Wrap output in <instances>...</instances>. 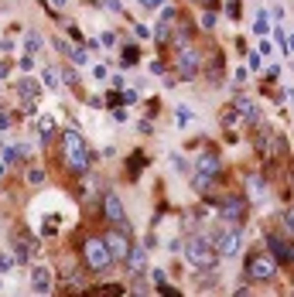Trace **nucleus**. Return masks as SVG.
I'll use <instances>...</instances> for the list:
<instances>
[{
  "mask_svg": "<svg viewBox=\"0 0 294 297\" xmlns=\"http://www.w3.org/2000/svg\"><path fill=\"white\" fill-rule=\"evenodd\" d=\"M41 85H48V89H62V72H59L55 65H48L45 75H41Z\"/></svg>",
  "mask_w": 294,
  "mask_h": 297,
  "instance_id": "5701e85b",
  "label": "nucleus"
},
{
  "mask_svg": "<svg viewBox=\"0 0 294 297\" xmlns=\"http://www.w3.org/2000/svg\"><path fill=\"white\" fill-rule=\"evenodd\" d=\"M219 120H222V127H233L239 116H236V109L233 106H222V113H219Z\"/></svg>",
  "mask_w": 294,
  "mask_h": 297,
  "instance_id": "bb28decb",
  "label": "nucleus"
},
{
  "mask_svg": "<svg viewBox=\"0 0 294 297\" xmlns=\"http://www.w3.org/2000/svg\"><path fill=\"white\" fill-rule=\"evenodd\" d=\"M175 123H178V127H188V123H192V109H188V106H178V109H175Z\"/></svg>",
  "mask_w": 294,
  "mask_h": 297,
  "instance_id": "a878e982",
  "label": "nucleus"
},
{
  "mask_svg": "<svg viewBox=\"0 0 294 297\" xmlns=\"http://www.w3.org/2000/svg\"><path fill=\"white\" fill-rule=\"evenodd\" d=\"M62 157H65V167L72 174H79V178L89 174V147H86L79 130H65L62 134Z\"/></svg>",
  "mask_w": 294,
  "mask_h": 297,
  "instance_id": "f257e3e1",
  "label": "nucleus"
},
{
  "mask_svg": "<svg viewBox=\"0 0 294 297\" xmlns=\"http://www.w3.org/2000/svg\"><path fill=\"white\" fill-rule=\"evenodd\" d=\"M157 291H161V294H164V297L178 294V287H171V284H168V280H161V284H157Z\"/></svg>",
  "mask_w": 294,
  "mask_h": 297,
  "instance_id": "f704fd0d",
  "label": "nucleus"
},
{
  "mask_svg": "<svg viewBox=\"0 0 294 297\" xmlns=\"http://www.w3.org/2000/svg\"><path fill=\"white\" fill-rule=\"evenodd\" d=\"M246 280L250 284H274L277 280V260L264 249H253L246 256Z\"/></svg>",
  "mask_w": 294,
  "mask_h": 297,
  "instance_id": "7ed1b4c3",
  "label": "nucleus"
},
{
  "mask_svg": "<svg viewBox=\"0 0 294 297\" xmlns=\"http://www.w3.org/2000/svg\"><path fill=\"white\" fill-rule=\"evenodd\" d=\"M277 48H281V55H284V58H291V45H288V34H284L281 27H277Z\"/></svg>",
  "mask_w": 294,
  "mask_h": 297,
  "instance_id": "cd10ccee",
  "label": "nucleus"
},
{
  "mask_svg": "<svg viewBox=\"0 0 294 297\" xmlns=\"http://www.w3.org/2000/svg\"><path fill=\"white\" fill-rule=\"evenodd\" d=\"M202 27H206V31L216 27V10H206V14H202Z\"/></svg>",
  "mask_w": 294,
  "mask_h": 297,
  "instance_id": "473e14b6",
  "label": "nucleus"
},
{
  "mask_svg": "<svg viewBox=\"0 0 294 297\" xmlns=\"http://www.w3.org/2000/svg\"><path fill=\"white\" fill-rule=\"evenodd\" d=\"M206 3V10H219V0H202Z\"/></svg>",
  "mask_w": 294,
  "mask_h": 297,
  "instance_id": "a18cd8bd",
  "label": "nucleus"
},
{
  "mask_svg": "<svg viewBox=\"0 0 294 297\" xmlns=\"http://www.w3.org/2000/svg\"><path fill=\"white\" fill-rule=\"evenodd\" d=\"M14 127V116L10 113H0V130H10Z\"/></svg>",
  "mask_w": 294,
  "mask_h": 297,
  "instance_id": "e433bc0d",
  "label": "nucleus"
},
{
  "mask_svg": "<svg viewBox=\"0 0 294 297\" xmlns=\"http://www.w3.org/2000/svg\"><path fill=\"white\" fill-rule=\"evenodd\" d=\"M216 284H219V273H216L212 267H209V270H195V287H199V291H212Z\"/></svg>",
  "mask_w": 294,
  "mask_h": 297,
  "instance_id": "412c9836",
  "label": "nucleus"
},
{
  "mask_svg": "<svg viewBox=\"0 0 294 297\" xmlns=\"http://www.w3.org/2000/svg\"><path fill=\"white\" fill-rule=\"evenodd\" d=\"M253 34H267V21H264V14L257 17V31H253Z\"/></svg>",
  "mask_w": 294,
  "mask_h": 297,
  "instance_id": "ea45409f",
  "label": "nucleus"
},
{
  "mask_svg": "<svg viewBox=\"0 0 294 297\" xmlns=\"http://www.w3.org/2000/svg\"><path fill=\"white\" fill-rule=\"evenodd\" d=\"M103 3H106L110 10H117V14H120V0H103Z\"/></svg>",
  "mask_w": 294,
  "mask_h": 297,
  "instance_id": "c03bdc74",
  "label": "nucleus"
},
{
  "mask_svg": "<svg viewBox=\"0 0 294 297\" xmlns=\"http://www.w3.org/2000/svg\"><path fill=\"white\" fill-rule=\"evenodd\" d=\"M10 246H14V253H10V256H14V263H34L38 249H41V246H38V239H34L24 225H17V229L10 232Z\"/></svg>",
  "mask_w": 294,
  "mask_h": 297,
  "instance_id": "6e6552de",
  "label": "nucleus"
},
{
  "mask_svg": "<svg viewBox=\"0 0 294 297\" xmlns=\"http://www.w3.org/2000/svg\"><path fill=\"white\" fill-rule=\"evenodd\" d=\"M69 34H72V41H79V45H82V31H79L75 24H69Z\"/></svg>",
  "mask_w": 294,
  "mask_h": 297,
  "instance_id": "79ce46f5",
  "label": "nucleus"
},
{
  "mask_svg": "<svg viewBox=\"0 0 294 297\" xmlns=\"http://www.w3.org/2000/svg\"><path fill=\"white\" fill-rule=\"evenodd\" d=\"M24 48H28V52H38V48H41V38H38V34H28V38H24Z\"/></svg>",
  "mask_w": 294,
  "mask_h": 297,
  "instance_id": "72a5a7b5",
  "label": "nucleus"
},
{
  "mask_svg": "<svg viewBox=\"0 0 294 297\" xmlns=\"http://www.w3.org/2000/svg\"><path fill=\"white\" fill-rule=\"evenodd\" d=\"M123 263H130V270H134V277H141L147 270V249L144 246H130V253H127V260Z\"/></svg>",
  "mask_w": 294,
  "mask_h": 297,
  "instance_id": "a211bd4d",
  "label": "nucleus"
},
{
  "mask_svg": "<svg viewBox=\"0 0 294 297\" xmlns=\"http://www.w3.org/2000/svg\"><path fill=\"white\" fill-rule=\"evenodd\" d=\"M233 109H236V116H239V120H246L250 127H257V123H260V109H257V103H253L250 96H243V92H239V96L233 99Z\"/></svg>",
  "mask_w": 294,
  "mask_h": 297,
  "instance_id": "4468645a",
  "label": "nucleus"
},
{
  "mask_svg": "<svg viewBox=\"0 0 294 297\" xmlns=\"http://www.w3.org/2000/svg\"><path fill=\"white\" fill-rule=\"evenodd\" d=\"M3 171H7V164H3V161H0V178H3Z\"/></svg>",
  "mask_w": 294,
  "mask_h": 297,
  "instance_id": "09e8293b",
  "label": "nucleus"
},
{
  "mask_svg": "<svg viewBox=\"0 0 294 297\" xmlns=\"http://www.w3.org/2000/svg\"><path fill=\"white\" fill-rule=\"evenodd\" d=\"M185 260H188L195 270H209V267L219 263V253H216V246H212L209 236H192V239L185 243Z\"/></svg>",
  "mask_w": 294,
  "mask_h": 297,
  "instance_id": "f03ea898",
  "label": "nucleus"
},
{
  "mask_svg": "<svg viewBox=\"0 0 294 297\" xmlns=\"http://www.w3.org/2000/svg\"><path fill=\"white\" fill-rule=\"evenodd\" d=\"M55 48H59V55H62V58H69L72 65H86V62H89V58H86V48H75V45H69L62 34L55 38Z\"/></svg>",
  "mask_w": 294,
  "mask_h": 297,
  "instance_id": "2eb2a0df",
  "label": "nucleus"
},
{
  "mask_svg": "<svg viewBox=\"0 0 294 297\" xmlns=\"http://www.w3.org/2000/svg\"><path fill=\"white\" fill-rule=\"evenodd\" d=\"M7 72H10V62H0V79H3Z\"/></svg>",
  "mask_w": 294,
  "mask_h": 297,
  "instance_id": "49530a36",
  "label": "nucleus"
},
{
  "mask_svg": "<svg viewBox=\"0 0 294 297\" xmlns=\"http://www.w3.org/2000/svg\"><path fill=\"white\" fill-rule=\"evenodd\" d=\"M209 202H216L222 222L243 225V219H246V198L243 195H209Z\"/></svg>",
  "mask_w": 294,
  "mask_h": 297,
  "instance_id": "0eeeda50",
  "label": "nucleus"
},
{
  "mask_svg": "<svg viewBox=\"0 0 294 297\" xmlns=\"http://www.w3.org/2000/svg\"><path fill=\"white\" fill-rule=\"evenodd\" d=\"M82 263H86V270L89 273H103V270H110V249H106V243L103 239H96V236H89V239H82Z\"/></svg>",
  "mask_w": 294,
  "mask_h": 297,
  "instance_id": "39448f33",
  "label": "nucleus"
},
{
  "mask_svg": "<svg viewBox=\"0 0 294 297\" xmlns=\"http://www.w3.org/2000/svg\"><path fill=\"white\" fill-rule=\"evenodd\" d=\"M103 219L110 225H120V229H127V212H123V205H120V198L110 191L106 198H103Z\"/></svg>",
  "mask_w": 294,
  "mask_h": 297,
  "instance_id": "ddd939ff",
  "label": "nucleus"
},
{
  "mask_svg": "<svg viewBox=\"0 0 294 297\" xmlns=\"http://www.w3.org/2000/svg\"><path fill=\"white\" fill-rule=\"evenodd\" d=\"M14 267V256L10 253H0V270H10Z\"/></svg>",
  "mask_w": 294,
  "mask_h": 297,
  "instance_id": "c9c22d12",
  "label": "nucleus"
},
{
  "mask_svg": "<svg viewBox=\"0 0 294 297\" xmlns=\"http://www.w3.org/2000/svg\"><path fill=\"white\" fill-rule=\"evenodd\" d=\"M199 72H202V55H199V48H195V45L178 48V55H175V79L192 82V79H199Z\"/></svg>",
  "mask_w": 294,
  "mask_h": 297,
  "instance_id": "423d86ee",
  "label": "nucleus"
},
{
  "mask_svg": "<svg viewBox=\"0 0 294 297\" xmlns=\"http://www.w3.org/2000/svg\"><path fill=\"white\" fill-rule=\"evenodd\" d=\"M195 174L199 178H206V181H216L222 174V161L216 150H206V154H199V161H195Z\"/></svg>",
  "mask_w": 294,
  "mask_h": 297,
  "instance_id": "f8f14e48",
  "label": "nucleus"
},
{
  "mask_svg": "<svg viewBox=\"0 0 294 297\" xmlns=\"http://www.w3.org/2000/svg\"><path fill=\"white\" fill-rule=\"evenodd\" d=\"M38 134H41V137H52V134H55V120H52V116H38Z\"/></svg>",
  "mask_w": 294,
  "mask_h": 297,
  "instance_id": "393cba45",
  "label": "nucleus"
},
{
  "mask_svg": "<svg viewBox=\"0 0 294 297\" xmlns=\"http://www.w3.org/2000/svg\"><path fill=\"white\" fill-rule=\"evenodd\" d=\"M175 21H178V17H175ZM192 38H195V24H192L188 17H181L178 27H175V41H171V45H175V48H185V45H192Z\"/></svg>",
  "mask_w": 294,
  "mask_h": 297,
  "instance_id": "f3484780",
  "label": "nucleus"
},
{
  "mask_svg": "<svg viewBox=\"0 0 294 297\" xmlns=\"http://www.w3.org/2000/svg\"><path fill=\"white\" fill-rule=\"evenodd\" d=\"M246 198H253V202H260L264 198V178H246Z\"/></svg>",
  "mask_w": 294,
  "mask_h": 297,
  "instance_id": "4be33fe9",
  "label": "nucleus"
},
{
  "mask_svg": "<svg viewBox=\"0 0 294 297\" xmlns=\"http://www.w3.org/2000/svg\"><path fill=\"white\" fill-rule=\"evenodd\" d=\"M28 181H31V185H45V171L31 164V167H28Z\"/></svg>",
  "mask_w": 294,
  "mask_h": 297,
  "instance_id": "c85d7f7f",
  "label": "nucleus"
},
{
  "mask_svg": "<svg viewBox=\"0 0 294 297\" xmlns=\"http://www.w3.org/2000/svg\"><path fill=\"white\" fill-rule=\"evenodd\" d=\"M137 3H141V7H144V10H157V7H161V3H164V0H137Z\"/></svg>",
  "mask_w": 294,
  "mask_h": 297,
  "instance_id": "4c0bfd02",
  "label": "nucleus"
},
{
  "mask_svg": "<svg viewBox=\"0 0 294 297\" xmlns=\"http://www.w3.org/2000/svg\"><path fill=\"white\" fill-rule=\"evenodd\" d=\"M277 79H281V69H277V65H274V69H267V75H264V82H277Z\"/></svg>",
  "mask_w": 294,
  "mask_h": 297,
  "instance_id": "58836bf2",
  "label": "nucleus"
},
{
  "mask_svg": "<svg viewBox=\"0 0 294 297\" xmlns=\"http://www.w3.org/2000/svg\"><path fill=\"white\" fill-rule=\"evenodd\" d=\"M171 164H175V171H181V174H185V171H188V167H185V161H181V157H178V154H175V157H171Z\"/></svg>",
  "mask_w": 294,
  "mask_h": 297,
  "instance_id": "a19ab883",
  "label": "nucleus"
},
{
  "mask_svg": "<svg viewBox=\"0 0 294 297\" xmlns=\"http://www.w3.org/2000/svg\"><path fill=\"white\" fill-rule=\"evenodd\" d=\"M17 161H21V154H17V150H14V147H3V164H7V167H14Z\"/></svg>",
  "mask_w": 294,
  "mask_h": 297,
  "instance_id": "2f4dec72",
  "label": "nucleus"
},
{
  "mask_svg": "<svg viewBox=\"0 0 294 297\" xmlns=\"http://www.w3.org/2000/svg\"><path fill=\"white\" fill-rule=\"evenodd\" d=\"M103 243H106V249H110V260L123 263V260H127V253H130V229L113 225V229L103 236Z\"/></svg>",
  "mask_w": 294,
  "mask_h": 297,
  "instance_id": "1a4fd4ad",
  "label": "nucleus"
},
{
  "mask_svg": "<svg viewBox=\"0 0 294 297\" xmlns=\"http://www.w3.org/2000/svg\"><path fill=\"white\" fill-rule=\"evenodd\" d=\"M134 34H137V38H150V27H144V24H141V27H134Z\"/></svg>",
  "mask_w": 294,
  "mask_h": 297,
  "instance_id": "37998d69",
  "label": "nucleus"
},
{
  "mask_svg": "<svg viewBox=\"0 0 294 297\" xmlns=\"http://www.w3.org/2000/svg\"><path fill=\"white\" fill-rule=\"evenodd\" d=\"M48 3H52V7H65V0H48Z\"/></svg>",
  "mask_w": 294,
  "mask_h": 297,
  "instance_id": "de8ad7c7",
  "label": "nucleus"
},
{
  "mask_svg": "<svg viewBox=\"0 0 294 297\" xmlns=\"http://www.w3.org/2000/svg\"><path fill=\"white\" fill-rule=\"evenodd\" d=\"M62 79H65V85H69V89H79V75H75L69 65H62Z\"/></svg>",
  "mask_w": 294,
  "mask_h": 297,
  "instance_id": "7c9ffc66",
  "label": "nucleus"
},
{
  "mask_svg": "<svg viewBox=\"0 0 294 297\" xmlns=\"http://www.w3.org/2000/svg\"><path fill=\"white\" fill-rule=\"evenodd\" d=\"M267 246H270V256L281 263V267H291L294 253H291V236H277V232H267Z\"/></svg>",
  "mask_w": 294,
  "mask_h": 297,
  "instance_id": "9b49d317",
  "label": "nucleus"
},
{
  "mask_svg": "<svg viewBox=\"0 0 294 297\" xmlns=\"http://www.w3.org/2000/svg\"><path fill=\"white\" fill-rule=\"evenodd\" d=\"M31 287H34V294H52V270L48 267H34L31 270Z\"/></svg>",
  "mask_w": 294,
  "mask_h": 297,
  "instance_id": "dca6fc26",
  "label": "nucleus"
},
{
  "mask_svg": "<svg viewBox=\"0 0 294 297\" xmlns=\"http://www.w3.org/2000/svg\"><path fill=\"white\" fill-rule=\"evenodd\" d=\"M144 167H147V154H144V150H134V154L127 157V178H130V181H137Z\"/></svg>",
  "mask_w": 294,
  "mask_h": 297,
  "instance_id": "6ab92c4d",
  "label": "nucleus"
},
{
  "mask_svg": "<svg viewBox=\"0 0 294 297\" xmlns=\"http://www.w3.org/2000/svg\"><path fill=\"white\" fill-rule=\"evenodd\" d=\"M212 246H216V253H219V256H236V253H239V246H243L239 225H229V229H222L219 236L212 239Z\"/></svg>",
  "mask_w": 294,
  "mask_h": 297,
  "instance_id": "9d476101",
  "label": "nucleus"
},
{
  "mask_svg": "<svg viewBox=\"0 0 294 297\" xmlns=\"http://www.w3.org/2000/svg\"><path fill=\"white\" fill-rule=\"evenodd\" d=\"M253 150L260 154V161L274 164V161H281V154L288 150V140H284L281 134H274L270 127H260V123H257V137H253Z\"/></svg>",
  "mask_w": 294,
  "mask_h": 297,
  "instance_id": "20e7f679",
  "label": "nucleus"
},
{
  "mask_svg": "<svg viewBox=\"0 0 294 297\" xmlns=\"http://www.w3.org/2000/svg\"><path fill=\"white\" fill-rule=\"evenodd\" d=\"M120 62H123V65H137V62H141V48H137V45H127Z\"/></svg>",
  "mask_w": 294,
  "mask_h": 297,
  "instance_id": "b1692460",
  "label": "nucleus"
},
{
  "mask_svg": "<svg viewBox=\"0 0 294 297\" xmlns=\"http://www.w3.org/2000/svg\"><path fill=\"white\" fill-rule=\"evenodd\" d=\"M17 96L21 99H38L41 96V82L38 79H21L17 82Z\"/></svg>",
  "mask_w": 294,
  "mask_h": 297,
  "instance_id": "aec40b11",
  "label": "nucleus"
},
{
  "mask_svg": "<svg viewBox=\"0 0 294 297\" xmlns=\"http://www.w3.org/2000/svg\"><path fill=\"white\" fill-rule=\"evenodd\" d=\"M89 291H99V294H123L120 284H96V287H89Z\"/></svg>",
  "mask_w": 294,
  "mask_h": 297,
  "instance_id": "c756f323",
  "label": "nucleus"
}]
</instances>
